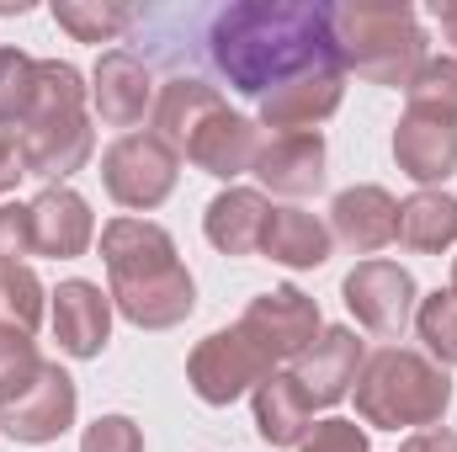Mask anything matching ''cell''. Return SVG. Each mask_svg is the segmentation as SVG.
<instances>
[{
  "label": "cell",
  "instance_id": "20",
  "mask_svg": "<svg viewBox=\"0 0 457 452\" xmlns=\"http://www.w3.org/2000/svg\"><path fill=\"white\" fill-rule=\"evenodd\" d=\"M91 208L70 192V187H48L37 203H32V245L43 255H86L91 245Z\"/></svg>",
  "mask_w": 457,
  "mask_h": 452
},
{
  "label": "cell",
  "instance_id": "22",
  "mask_svg": "<svg viewBox=\"0 0 457 452\" xmlns=\"http://www.w3.org/2000/svg\"><path fill=\"white\" fill-rule=\"evenodd\" d=\"M213 113H224V96H219L208 80L181 75V80H170V86L160 91V102H154V128H160V138L181 155V149H187V138H192V133H197Z\"/></svg>",
  "mask_w": 457,
  "mask_h": 452
},
{
  "label": "cell",
  "instance_id": "30",
  "mask_svg": "<svg viewBox=\"0 0 457 452\" xmlns=\"http://www.w3.org/2000/svg\"><path fill=\"white\" fill-rule=\"evenodd\" d=\"M0 304H5V314H11V325L16 331H37V314H43V288H37V277L27 272V266H5V277H0Z\"/></svg>",
  "mask_w": 457,
  "mask_h": 452
},
{
  "label": "cell",
  "instance_id": "34",
  "mask_svg": "<svg viewBox=\"0 0 457 452\" xmlns=\"http://www.w3.org/2000/svg\"><path fill=\"white\" fill-rule=\"evenodd\" d=\"M21 176H27L21 144H16V133H0V192H11V187H16Z\"/></svg>",
  "mask_w": 457,
  "mask_h": 452
},
{
  "label": "cell",
  "instance_id": "2",
  "mask_svg": "<svg viewBox=\"0 0 457 452\" xmlns=\"http://www.w3.org/2000/svg\"><path fill=\"white\" fill-rule=\"evenodd\" d=\"M102 255L112 272L117 309L144 331H170L192 314V277L176 261L170 234L149 219H112L102 229Z\"/></svg>",
  "mask_w": 457,
  "mask_h": 452
},
{
  "label": "cell",
  "instance_id": "19",
  "mask_svg": "<svg viewBox=\"0 0 457 452\" xmlns=\"http://www.w3.org/2000/svg\"><path fill=\"white\" fill-rule=\"evenodd\" d=\"M255 426L271 448H303V437L314 431V405L293 372H271L255 383Z\"/></svg>",
  "mask_w": 457,
  "mask_h": 452
},
{
  "label": "cell",
  "instance_id": "1",
  "mask_svg": "<svg viewBox=\"0 0 457 452\" xmlns=\"http://www.w3.org/2000/svg\"><path fill=\"white\" fill-rule=\"evenodd\" d=\"M203 48L213 70L239 96L266 102L287 80L314 70H345L330 27V5L320 0H239L208 16Z\"/></svg>",
  "mask_w": 457,
  "mask_h": 452
},
{
  "label": "cell",
  "instance_id": "33",
  "mask_svg": "<svg viewBox=\"0 0 457 452\" xmlns=\"http://www.w3.org/2000/svg\"><path fill=\"white\" fill-rule=\"evenodd\" d=\"M303 452H367V437L356 421H320L303 437Z\"/></svg>",
  "mask_w": 457,
  "mask_h": 452
},
{
  "label": "cell",
  "instance_id": "14",
  "mask_svg": "<svg viewBox=\"0 0 457 452\" xmlns=\"http://www.w3.org/2000/svg\"><path fill=\"white\" fill-rule=\"evenodd\" d=\"M330 234L351 245L356 255H372L399 239V203L383 187H351L330 208Z\"/></svg>",
  "mask_w": 457,
  "mask_h": 452
},
{
  "label": "cell",
  "instance_id": "21",
  "mask_svg": "<svg viewBox=\"0 0 457 452\" xmlns=\"http://www.w3.org/2000/svg\"><path fill=\"white\" fill-rule=\"evenodd\" d=\"M266 219H271V208H266V197L261 192H250V187H228L219 192L213 203H208V239L224 250V255H250V250H261V239H266Z\"/></svg>",
  "mask_w": 457,
  "mask_h": 452
},
{
  "label": "cell",
  "instance_id": "11",
  "mask_svg": "<svg viewBox=\"0 0 457 452\" xmlns=\"http://www.w3.org/2000/svg\"><path fill=\"white\" fill-rule=\"evenodd\" d=\"M250 171L282 197H309L325 187V138L320 133H271L255 149Z\"/></svg>",
  "mask_w": 457,
  "mask_h": 452
},
{
  "label": "cell",
  "instance_id": "23",
  "mask_svg": "<svg viewBox=\"0 0 457 452\" xmlns=\"http://www.w3.org/2000/svg\"><path fill=\"white\" fill-rule=\"evenodd\" d=\"M330 239L336 234L320 224L314 213H303V208H271L261 250L271 261H282V266H325L330 261Z\"/></svg>",
  "mask_w": 457,
  "mask_h": 452
},
{
  "label": "cell",
  "instance_id": "5",
  "mask_svg": "<svg viewBox=\"0 0 457 452\" xmlns=\"http://www.w3.org/2000/svg\"><path fill=\"white\" fill-rule=\"evenodd\" d=\"M447 399H453V378L442 367H431L426 356L399 351V346L372 351L356 372V415L367 426H383V431L436 426Z\"/></svg>",
  "mask_w": 457,
  "mask_h": 452
},
{
  "label": "cell",
  "instance_id": "16",
  "mask_svg": "<svg viewBox=\"0 0 457 452\" xmlns=\"http://www.w3.org/2000/svg\"><path fill=\"white\" fill-rule=\"evenodd\" d=\"M255 149H261V133H255V122H245V117L213 113L192 138H187V160L197 165V171H208V176H239V171H250L255 165Z\"/></svg>",
  "mask_w": 457,
  "mask_h": 452
},
{
  "label": "cell",
  "instance_id": "36",
  "mask_svg": "<svg viewBox=\"0 0 457 452\" xmlns=\"http://www.w3.org/2000/svg\"><path fill=\"white\" fill-rule=\"evenodd\" d=\"M436 16H442V32L457 43V0H442V5H436Z\"/></svg>",
  "mask_w": 457,
  "mask_h": 452
},
{
  "label": "cell",
  "instance_id": "37",
  "mask_svg": "<svg viewBox=\"0 0 457 452\" xmlns=\"http://www.w3.org/2000/svg\"><path fill=\"white\" fill-rule=\"evenodd\" d=\"M453 288H457V266H453Z\"/></svg>",
  "mask_w": 457,
  "mask_h": 452
},
{
  "label": "cell",
  "instance_id": "6",
  "mask_svg": "<svg viewBox=\"0 0 457 452\" xmlns=\"http://www.w3.org/2000/svg\"><path fill=\"white\" fill-rule=\"evenodd\" d=\"M176 165H181V155L160 133H128V138H117L107 149L102 176H107V192L122 208H154V203L170 197Z\"/></svg>",
  "mask_w": 457,
  "mask_h": 452
},
{
  "label": "cell",
  "instance_id": "32",
  "mask_svg": "<svg viewBox=\"0 0 457 452\" xmlns=\"http://www.w3.org/2000/svg\"><path fill=\"white\" fill-rule=\"evenodd\" d=\"M80 452H144V437H138V426L128 415H107V421H96L86 431Z\"/></svg>",
  "mask_w": 457,
  "mask_h": 452
},
{
  "label": "cell",
  "instance_id": "10",
  "mask_svg": "<svg viewBox=\"0 0 457 452\" xmlns=\"http://www.w3.org/2000/svg\"><path fill=\"white\" fill-rule=\"evenodd\" d=\"M70 421H75V383L54 362H43V372L11 405H0V431L16 442H54Z\"/></svg>",
  "mask_w": 457,
  "mask_h": 452
},
{
  "label": "cell",
  "instance_id": "28",
  "mask_svg": "<svg viewBox=\"0 0 457 452\" xmlns=\"http://www.w3.org/2000/svg\"><path fill=\"white\" fill-rule=\"evenodd\" d=\"M37 372H43V356L32 351V336L16 325H0V405H11Z\"/></svg>",
  "mask_w": 457,
  "mask_h": 452
},
{
  "label": "cell",
  "instance_id": "18",
  "mask_svg": "<svg viewBox=\"0 0 457 452\" xmlns=\"http://www.w3.org/2000/svg\"><path fill=\"white\" fill-rule=\"evenodd\" d=\"M394 155H399L404 176H415V181H447L457 171V122L410 113L399 122V133H394Z\"/></svg>",
  "mask_w": 457,
  "mask_h": 452
},
{
  "label": "cell",
  "instance_id": "26",
  "mask_svg": "<svg viewBox=\"0 0 457 452\" xmlns=\"http://www.w3.org/2000/svg\"><path fill=\"white\" fill-rule=\"evenodd\" d=\"M37 102V59L21 48H0V128L16 133Z\"/></svg>",
  "mask_w": 457,
  "mask_h": 452
},
{
  "label": "cell",
  "instance_id": "8",
  "mask_svg": "<svg viewBox=\"0 0 457 452\" xmlns=\"http://www.w3.org/2000/svg\"><path fill=\"white\" fill-rule=\"evenodd\" d=\"M239 331H245L250 346L277 367V362H293L309 340L320 336V309H314V298H303L298 288H271V293H261V298L239 314Z\"/></svg>",
  "mask_w": 457,
  "mask_h": 452
},
{
  "label": "cell",
  "instance_id": "35",
  "mask_svg": "<svg viewBox=\"0 0 457 452\" xmlns=\"http://www.w3.org/2000/svg\"><path fill=\"white\" fill-rule=\"evenodd\" d=\"M399 452H457V431H442V426H426V431H415L410 442Z\"/></svg>",
  "mask_w": 457,
  "mask_h": 452
},
{
  "label": "cell",
  "instance_id": "38",
  "mask_svg": "<svg viewBox=\"0 0 457 452\" xmlns=\"http://www.w3.org/2000/svg\"><path fill=\"white\" fill-rule=\"evenodd\" d=\"M0 277H5V266H0Z\"/></svg>",
  "mask_w": 457,
  "mask_h": 452
},
{
  "label": "cell",
  "instance_id": "12",
  "mask_svg": "<svg viewBox=\"0 0 457 452\" xmlns=\"http://www.w3.org/2000/svg\"><path fill=\"white\" fill-rule=\"evenodd\" d=\"M341 91H345V70H314L303 80H287L282 91H271L261 102V122L271 133H314V122L341 107Z\"/></svg>",
  "mask_w": 457,
  "mask_h": 452
},
{
  "label": "cell",
  "instance_id": "24",
  "mask_svg": "<svg viewBox=\"0 0 457 452\" xmlns=\"http://www.w3.org/2000/svg\"><path fill=\"white\" fill-rule=\"evenodd\" d=\"M457 239V197L442 192H415L410 203H399V245L431 255Z\"/></svg>",
  "mask_w": 457,
  "mask_h": 452
},
{
  "label": "cell",
  "instance_id": "7",
  "mask_svg": "<svg viewBox=\"0 0 457 452\" xmlns=\"http://www.w3.org/2000/svg\"><path fill=\"white\" fill-rule=\"evenodd\" d=\"M187 378H192V389H197L203 405H228V399H239L245 389H255L261 378H271V362L250 346V336H245L239 325H228V331L208 336L192 351Z\"/></svg>",
  "mask_w": 457,
  "mask_h": 452
},
{
  "label": "cell",
  "instance_id": "27",
  "mask_svg": "<svg viewBox=\"0 0 457 452\" xmlns=\"http://www.w3.org/2000/svg\"><path fill=\"white\" fill-rule=\"evenodd\" d=\"M404 96H410V113L415 117L457 122V59H426Z\"/></svg>",
  "mask_w": 457,
  "mask_h": 452
},
{
  "label": "cell",
  "instance_id": "9",
  "mask_svg": "<svg viewBox=\"0 0 457 452\" xmlns=\"http://www.w3.org/2000/svg\"><path fill=\"white\" fill-rule=\"evenodd\" d=\"M345 309L356 314L361 331L394 340L410 325V309H415V282L404 266L394 261H361L351 277H345Z\"/></svg>",
  "mask_w": 457,
  "mask_h": 452
},
{
  "label": "cell",
  "instance_id": "4",
  "mask_svg": "<svg viewBox=\"0 0 457 452\" xmlns=\"http://www.w3.org/2000/svg\"><path fill=\"white\" fill-rule=\"evenodd\" d=\"M27 176H70L91 160V122H86V86L75 75V64L59 59H37V102L16 133Z\"/></svg>",
  "mask_w": 457,
  "mask_h": 452
},
{
  "label": "cell",
  "instance_id": "29",
  "mask_svg": "<svg viewBox=\"0 0 457 452\" xmlns=\"http://www.w3.org/2000/svg\"><path fill=\"white\" fill-rule=\"evenodd\" d=\"M420 340L431 346V356H442V362H457V288L447 293H431L426 304H420Z\"/></svg>",
  "mask_w": 457,
  "mask_h": 452
},
{
  "label": "cell",
  "instance_id": "15",
  "mask_svg": "<svg viewBox=\"0 0 457 452\" xmlns=\"http://www.w3.org/2000/svg\"><path fill=\"white\" fill-rule=\"evenodd\" d=\"M112 331V304L96 282H59L54 293V336L70 356H96Z\"/></svg>",
  "mask_w": 457,
  "mask_h": 452
},
{
  "label": "cell",
  "instance_id": "3",
  "mask_svg": "<svg viewBox=\"0 0 457 452\" xmlns=\"http://www.w3.org/2000/svg\"><path fill=\"white\" fill-rule=\"evenodd\" d=\"M330 27H336L341 64L372 86H404L410 91V80L426 64V32H420L410 5L345 0V5H330Z\"/></svg>",
  "mask_w": 457,
  "mask_h": 452
},
{
  "label": "cell",
  "instance_id": "13",
  "mask_svg": "<svg viewBox=\"0 0 457 452\" xmlns=\"http://www.w3.org/2000/svg\"><path fill=\"white\" fill-rule=\"evenodd\" d=\"M356 367H361V340L351 331H325L293 356V378L309 394V405H336L356 383Z\"/></svg>",
  "mask_w": 457,
  "mask_h": 452
},
{
  "label": "cell",
  "instance_id": "31",
  "mask_svg": "<svg viewBox=\"0 0 457 452\" xmlns=\"http://www.w3.org/2000/svg\"><path fill=\"white\" fill-rule=\"evenodd\" d=\"M32 208L5 203L0 208V266H21V255H32Z\"/></svg>",
  "mask_w": 457,
  "mask_h": 452
},
{
  "label": "cell",
  "instance_id": "25",
  "mask_svg": "<svg viewBox=\"0 0 457 452\" xmlns=\"http://www.w3.org/2000/svg\"><path fill=\"white\" fill-rule=\"evenodd\" d=\"M144 11L133 5H102V0H59L54 5V21L64 32H75L80 43H112L122 27H133Z\"/></svg>",
  "mask_w": 457,
  "mask_h": 452
},
{
  "label": "cell",
  "instance_id": "17",
  "mask_svg": "<svg viewBox=\"0 0 457 452\" xmlns=\"http://www.w3.org/2000/svg\"><path fill=\"white\" fill-rule=\"evenodd\" d=\"M149 91H154V86H149V64H144L138 54H128V48L102 54V64H96V86H91L102 122H112V128H133V122H144Z\"/></svg>",
  "mask_w": 457,
  "mask_h": 452
}]
</instances>
